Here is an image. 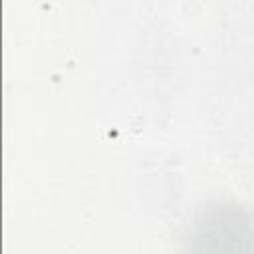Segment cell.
<instances>
[{
	"instance_id": "6da1fadb",
	"label": "cell",
	"mask_w": 254,
	"mask_h": 254,
	"mask_svg": "<svg viewBox=\"0 0 254 254\" xmlns=\"http://www.w3.org/2000/svg\"><path fill=\"white\" fill-rule=\"evenodd\" d=\"M183 254H254V208L218 200L187 224Z\"/></svg>"
}]
</instances>
